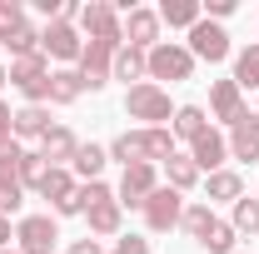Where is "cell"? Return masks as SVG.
Segmentation results:
<instances>
[{"label":"cell","instance_id":"6da1fadb","mask_svg":"<svg viewBox=\"0 0 259 254\" xmlns=\"http://www.w3.org/2000/svg\"><path fill=\"white\" fill-rule=\"evenodd\" d=\"M110 155L115 159H125V170L130 164H164V159L175 155V135L164 125H145V130H125L115 145H110Z\"/></svg>","mask_w":259,"mask_h":254},{"label":"cell","instance_id":"7a4b0ae2","mask_svg":"<svg viewBox=\"0 0 259 254\" xmlns=\"http://www.w3.org/2000/svg\"><path fill=\"white\" fill-rule=\"evenodd\" d=\"M75 204H80V215H90V229L95 234H120V199H115L110 185H100V180L80 185Z\"/></svg>","mask_w":259,"mask_h":254},{"label":"cell","instance_id":"3957f363","mask_svg":"<svg viewBox=\"0 0 259 254\" xmlns=\"http://www.w3.org/2000/svg\"><path fill=\"white\" fill-rule=\"evenodd\" d=\"M180 224H185V229H190L209 254H234V239H239V234H234V224L214 220V215H209V204H190Z\"/></svg>","mask_w":259,"mask_h":254},{"label":"cell","instance_id":"277c9868","mask_svg":"<svg viewBox=\"0 0 259 254\" xmlns=\"http://www.w3.org/2000/svg\"><path fill=\"white\" fill-rule=\"evenodd\" d=\"M145 70H150L155 80H190L194 55L185 50V45H169V40H160V45L145 55Z\"/></svg>","mask_w":259,"mask_h":254},{"label":"cell","instance_id":"5b68a950","mask_svg":"<svg viewBox=\"0 0 259 254\" xmlns=\"http://www.w3.org/2000/svg\"><path fill=\"white\" fill-rule=\"evenodd\" d=\"M115 50H120V45H110V40H90V45L80 50V80H85V90L110 85V75H115Z\"/></svg>","mask_w":259,"mask_h":254},{"label":"cell","instance_id":"8992f818","mask_svg":"<svg viewBox=\"0 0 259 254\" xmlns=\"http://www.w3.org/2000/svg\"><path fill=\"white\" fill-rule=\"evenodd\" d=\"M20 155H25V150H20L15 140L0 145V215H5V220L20 209V194H25L20 190Z\"/></svg>","mask_w":259,"mask_h":254},{"label":"cell","instance_id":"52a82bcc","mask_svg":"<svg viewBox=\"0 0 259 254\" xmlns=\"http://www.w3.org/2000/svg\"><path fill=\"white\" fill-rule=\"evenodd\" d=\"M80 25L90 40H110V45H120L125 40V25H120V10L110 5V0H90L85 10H80Z\"/></svg>","mask_w":259,"mask_h":254},{"label":"cell","instance_id":"ba28073f","mask_svg":"<svg viewBox=\"0 0 259 254\" xmlns=\"http://www.w3.org/2000/svg\"><path fill=\"white\" fill-rule=\"evenodd\" d=\"M125 110H130V120H150V130H155L160 120H169V95L160 85H130Z\"/></svg>","mask_w":259,"mask_h":254},{"label":"cell","instance_id":"9c48e42d","mask_svg":"<svg viewBox=\"0 0 259 254\" xmlns=\"http://www.w3.org/2000/svg\"><path fill=\"white\" fill-rule=\"evenodd\" d=\"M10 85L30 100V105L50 100V70H45V60H40V55H30V60H15V65H10Z\"/></svg>","mask_w":259,"mask_h":254},{"label":"cell","instance_id":"30bf717a","mask_svg":"<svg viewBox=\"0 0 259 254\" xmlns=\"http://www.w3.org/2000/svg\"><path fill=\"white\" fill-rule=\"evenodd\" d=\"M145 220H150L155 234L175 229V224L185 220V199H180V190H155L150 199H145Z\"/></svg>","mask_w":259,"mask_h":254},{"label":"cell","instance_id":"8fae6325","mask_svg":"<svg viewBox=\"0 0 259 254\" xmlns=\"http://www.w3.org/2000/svg\"><path fill=\"white\" fill-rule=\"evenodd\" d=\"M15 239H20V254H50L60 234H55V220L50 215H30V220H20Z\"/></svg>","mask_w":259,"mask_h":254},{"label":"cell","instance_id":"7c38bea8","mask_svg":"<svg viewBox=\"0 0 259 254\" xmlns=\"http://www.w3.org/2000/svg\"><path fill=\"white\" fill-rule=\"evenodd\" d=\"M190 55H199V60H209V65H220L229 55V35L214 25V20H199L190 30Z\"/></svg>","mask_w":259,"mask_h":254},{"label":"cell","instance_id":"4fadbf2b","mask_svg":"<svg viewBox=\"0 0 259 254\" xmlns=\"http://www.w3.org/2000/svg\"><path fill=\"white\" fill-rule=\"evenodd\" d=\"M125 35L135 50H155L160 45V10H145V5H130V20H125Z\"/></svg>","mask_w":259,"mask_h":254},{"label":"cell","instance_id":"5bb4252c","mask_svg":"<svg viewBox=\"0 0 259 254\" xmlns=\"http://www.w3.org/2000/svg\"><path fill=\"white\" fill-rule=\"evenodd\" d=\"M40 194L55 204V215H80V204H75L80 185H75V175H70V170H50V175H45V185H40Z\"/></svg>","mask_w":259,"mask_h":254},{"label":"cell","instance_id":"9a60e30c","mask_svg":"<svg viewBox=\"0 0 259 254\" xmlns=\"http://www.w3.org/2000/svg\"><path fill=\"white\" fill-rule=\"evenodd\" d=\"M160 190L155 185V164H130L125 180H120V204H135V209H145V199Z\"/></svg>","mask_w":259,"mask_h":254},{"label":"cell","instance_id":"2e32d148","mask_svg":"<svg viewBox=\"0 0 259 254\" xmlns=\"http://www.w3.org/2000/svg\"><path fill=\"white\" fill-rule=\"evenodd\" d=\"M40 45H45L55 60H80V50H85V45H80V30H75L70 20H50L45 35H40Z\"/></svg>","mask_w":259,"mask_h":254},{"label":"cell","instance_id":"e0dca14e","mask_svg":"<svg viewBox=\"0 0 259 254\" xmlns=\"http://www.w3.org/2000/svg\"><path fill=\"white\" fill-rule=\"evenodd\" d=\"M209 110H214V120H225L229 130L249 115L244 100H239V85H234V80H214V90H209Z\"/></svg>","mask_w":259,"mask_h":254},{"label":"cell","instance_id":"ac0fdd59","mask_svg":"<svg viewBox=\"0 0 259 254\" xmlns=\"http://www.w3.org/2000/svg\"><path fill=\"white\" fill-rule=\"evenodd\" d=\"M75 150H80V140H75L65 125H50L45 135H40V155L50 159V170H65V159H75Z\"/></svg>","mask_w":259,"mask_h":254},{"label":"cell","instance_id":"d6986e66","mask_svg":"<svg viewBox=\"0 0 259 254\" xmlns=\"http://www.w3.org/2000/svg\"><path fill=\"white\" fill-rule=\"evenodd\" d=\"M190 145H194V150H190L194 170H209V175H214V170L225 164V155H229V145H225V135H220V130H204V135L190 140Z\"/></svg>","mask_w":259,"mask_h":254},{"label":"cell","instance_id":"ffe728a7","mask_svg":"<svg viewBox=\"0 0 259 254\" xmlns=\"http://www.w3.org/2000/svg\"><path fill=\"white\" fill-rule=\"evenodd\" d=\"M229 155H234V159H259V120H254V115H244V120L234 125V135H229Z\"/></svg>","mask_w":259,"mask_h":254},{"label":"cell","instance_id":"44dd1931","mask_svg":"<svg viewBox=\"0 0 259 254\" xmlns=\"http://www.w3.org/2000/svg\"><path fill=\"white\" fill-rule=\"evenodd\" d=\"M80 90H85L80 70H55V75H50V100H55V105H70V100H80Z\"/></svg>","mask_w":259,"mask_h":254},{"label":"cell","instance_id":"7402d4cb","mask_svg":"<svg viewBox=\"0 0 259 254\" xmlns=\"http://www.w3.org/2000/svg\"><path fill=\"white\" fill-rule=\"evenodd\" d=\"M140 75H150V70H145V50H135V45H120V50H115V80H140Z\"/></svg>","mask_w":259,"mask_h":254},{"label":"cell","instance_id":"603a6c76","mask_svg":"<svg viewBox=\"0 0 259 254\" xmlns=\"http://www.w3.org/2000/svg\"><path fill=\"white\" fill-rule=\"evenodd\" d=\"M160 20L164 25H199V0H164L160 5Z\"/></svg>","mask_w":259,"mask_h":254},{"label":"cell","instance_id":"cb8c5ba5","mask_svg":"<svg viewBox=\"0 0 259 254\" xmlns=\"http://www.w3.org/2000/svg\"><path fill=\"white\" fill-rule=\"evenodd\" d=\"M164 175H169V190H180V194L199 180V170H194L190 155H169V159H164Z\"/></svg>","mask_w":259,"mask_h":254},{"label":"cell","instance_id":"d4e9b609","mask_svg":"<svg viewBox=\"0 0 259 254\" xmlns=\"http://www.w3.org/2000/svg\"><path fill=\"white\" fill-rule=\"evenodd\" d=\"M169 125H175V135H185V140H199V135L209 130V125H204V110H199V105H180Z\"/></svg>","mask_w":259,"mask_h":254},{"label":"cell","instance_id":"484cf974","mask_svg":"<svg viewBox=\"0 0 259 254\" xmlns=\"http://www.w3.org/2000/svg\"><path fill=\"white\" fill-rule=\"evenodd\" d=\"M45 130H50V115H45L40 105H25V110H15V135H25V140L35 135V140H40Z\"/></svg>","mask_w":259,"mask_h":254},{"label":"cell","instance_id":"4316f807","mask_svg":"<svg viewBox=\"0 0 259 254\" xmlns=\"http://www.w3.org/2000/svg\"><path fill=\"white\" fill-rule=\"evenodd\" d=\"M70 164H75V175H85V185H90V180H100V170H105V150H100V145H80Z\"/></svg>","mask_w":259,"mask_h":254},{"label":"cell","instance_id":"83f0119b","mask_svg":"<svg viewBox=\"0 0 259 254\" xmlns=\"http://www.w3.org/2000/svg\"><path fill=\"white\" fill-rule=\"evenodd\" d=\"M209 199H244V180L234 170H214L209 175Z\"/></svg>","mask_w":259,"mask_h":254},{"label":"cell","instance_id":"f1b7e54d","mask_svg":"<svg viewBox=\"0 0 259 254\" xmlns=\"http://www.w3.org/2000/svg\"><path fill=\"white\" fill-rule=\"evenodd\" d=\"M50 175V159L45 155H20V190H40Z\"/></svg>","mask_w":259,"mask_h":254},{"label":"cell","instance_id":"f546056e","mask_svg":"<svg viewBox=\"0 0 259 254\" xmlns=\"http://www.w3.org/2000/svg\"><path fill=\"white\" fill-rule=\"evenodd\" d=\"M234 85H259V45L239 50V60H234Z\"/></svg>","mask_w":259,"mask_h":254},{"label":"cell","instance_id":"4dcf8cb0","mask_svg":"<svg viewBox=\"0 0 259 254\" xmlns=\"http://www.w3.org/2000/svg\"><path fill=\"white\" fill-rule=\"evenodd\" d=\"M259 229V199H234V234H254Z\"/></svg>","mask_w":259,"mask_h":254},{"label":"cell","instance_id":"1f68e13d","mask_svg":"<svg viewBox=\"0 0 259 254\" xmlns=\"http://www.w3.org/2000/svg\"><path fill=\"white\" fill-rule=\"evenodd\" d=\"M20 25H25V5L20 0H0V40H10Z\"/></svg>","mask_w":259,"mask_h":254},{"label":"cell","instance_id":"d6a6232c","mask_svg":"<svg viewBox=\"0 0 259 254\" xmlns=\"http://www.w3.org/2000/svg\"><path fill=\"white\" fill-rule=\"evenodd\" d=\"M5 45H10V50H15V60H30V55H40V35H35L30 25H20V30L10 35V40H5Z\"/></svg>","mask_w":259,"mask_h":254},{"label":"cell","instance_id":"836d02e7","mask_svg":"<svg viewBox=\"0 0 259 254\" xmlns=\"http://www.w3.org/2000/svg\"><path fill=\"white\" fill-rule=\"evenodd\" d=\"M110 254H150V239H140V234H125V239H120Z\"/></svg>","mask_w":259,"mask_h":254},{"label":"cell","instance_id":"e575fe53","mask_svg":"<svg viewBox=\"0 0 259 254\" xmlns=\"http://www.w3.org/2000/svg\"><path fill=\"white\" fill-rule=\"evenodd\" d=\"M10 135H15V115L10 105H0V145H10Z\"/></svg>","mask_w":259,"mask_h":254},{"label":"cell","instance_id":"d590c367","mask_svg":"<svg viewBox=\"0 0 259 254\" xmlns=\"http://www.w3.org/2000/svg\"><path fill=\"white\" fill-rule=\"evenodd\" d=\"M70 254H105V249H100L95 239H75V244H70Z\"/></svg>","mask_w":259,"mask_h":254},{"label":"cell","instance_id":"8d00e7d4","mask_svg":"<svg viewBox=\"0 0 259 254\" xmlns=\"http://www.w3.org/2000/svg\"><path fill=\"white\" fill-rule=\"evenodd\" d=\"M5 239H10V220L0 215V244H5Z\"/></svg>","mask_w":259,"mask_h":254},{"label":"cell","instance_id":"74e56055","mask_svg":"<svg viewBox=\"0 0 259 254\" xmlns=\"http://www.w3.org/2000/svg\"><path fill=\"white\" fill-rule=\"evenodd\" d=\"M5 80H10V70H5V65H0V85H5Z\"/></svg>","mask_w":259,"mask_h":254},{"label":"cell","instance_id":"f35d334b","mask_svg":"<svg viewBox=\"0 0 259 254\" xmlns=\"http://www.w3.org/2000/svg\"><path fill=\"white\" fill-rule=\"evenodd\" d=\"M0 254H10V249H0Z\"/></svg>","mask_w":259,"mask_h":254}]
</instances>
